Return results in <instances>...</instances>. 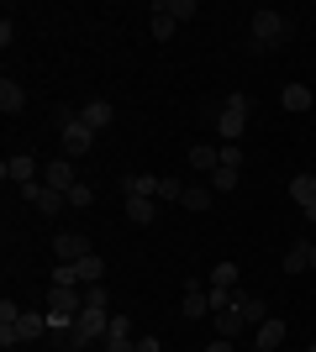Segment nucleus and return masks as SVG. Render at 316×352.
<instances>
[{
  "mask_svg": "<svg viewBox=\"0 0 316 352\" xmlns=\"http://www.w3.org/2000/svg\"><path fill=\"white\" fill-rule=\"evenodd\" d=\"M206 289H238V263H216Z\"/></svg>",
  "mask_w": 316,
  "mask_h": 352,
  "instance_id": "24",
  "label": "nucleus"
},
{
  "mask_svg": "<svg viewBox=\"0 0 316 352\" xmlns=\"http://www.w3.org/2000/svg\"><path fill=\"white\" fill-rule=\"evenodd\" d=\"M306 352H316V342H311V347H306Z\"/></svg>",
  "mask_w": 316,
  "mask_h": 352,
  "instance_id": "37",
  "label": "nucleus"
},
{
  "mask_svg": "<svg viewBox=\"0 0 316 352\" xmlns=\"http://www.w3.org/2000/svg\"><path fill=\"white\" fill-rule=\"evenodd\" d=\"M105 337H132V321H127V316L116 310V316H111V331H105Z\"/></svg>",
  "mask_w": 316,
  "mask_h": 352,
  "instance_id": "33",
  "label": "nucleus"
},
{
  "mask_svg": "<svg viewBox=\"0 0 316 352\" xmlns=\"http://www.w3.org/2000/svg\"><path fill=\"white\" fill-rule=\"evenodd\" d=\"M211 321H216V337H227V342H232V337L242 331V326H248V321L238 316V305H227V310H211Z\"/></svg>",
  "mask_w": 316,
  "mask_h": 352,
  "instance_id": "20",
  "label": "nucleus"
},
{
  "mask_svg": "<svg viewBox=\"0 0 316 352\" xmlns=\"http://www.w3.org/2000/svg\"><path fill=\"white\" fill-rule=\"evenodd\" d=\"M69 206H74V210H90L95 206V190H90V184H74V190H69Z\"/></svg>",
  "mask_w": 316,
  "mask_h": 352,
  "instance_id": "29",
  "label": "nucleus"
},
{
  "mask_svg": "<svg viewBox=\"0 0 316 352\" xmlns=\"http://www.w3.org/2000/svg\"><path fill=\"white\" fill-rule=\"evenodd\" d=\"M248 111H253V100L242 95V89H232L222 100V111H216V132H222V142H238L242 132H248Z\"/></svg>",
  "mask_w": 316,
  "mask_h": 352,
  "instance_id": "1",
  "label": "nucleus"
},
{
  "mask_svg": "<svg viewBox=\"0 0 316 352\" xmlns=\"http://www.w3.org/2000/svg\"><path fill=\"white\" fill-rule=\"evenodd\" d=\"M174 27H180V21L169 16V0H158V6H153V37H158V43H169V37H174Z\"/></svg>",
  "mask_w": 316,
  "mask_h": 352,
  "instance_id": "23",
  "label": "nucleus"
},
{
  "mask_svg": "<svg viewBox=\"0 0 316 352\" xmlns=\"http://www.w3.org/2000/svg\"><path fill=\"white\" fill-rule=\"evenodd\" d=\"M0 179H6V184H32V179H37V158H32V153H11V158L0 163Z\"/></svg>",
  "mask_w": 316,
  "mask_h": 352,
  "instance_id": "6",
  "label": "nucleus"
},
{
  "mask_svg": "<svg viewBox=\"0 0 316 352\" xmlns=\"http://www.w3.org/2000/svg\"><path fill=\"white\" fill-rule=\"evenodd\" d=\"M121 195L127 200H158V174H127L121 179Z\"/></svg>",
  "mask_w": 316,
  "mask_h": 352,
  "instance_id": "11",
  "label": "nucleus"
},
{
  "mask_svg": "<svg viewBox=\"0 0 316 352\" xmlns=\"http://www.w3.org/2000/svg\"><path fill=\"white\" fill-rule=\"evenodd\" d=\"M311 221H316V216H311Z\"/></svg>",
  "mask_w": 316,
  "mask_h": 352,
  "instance_id": "39",
  "label": "nucleus"
},
{
  "mask_svg": "<svg viewBox=\"0 0 316 352\" xmlns=\"http://www.w3.org/2000/svg\"><path fill=\"white\" fill-rule=\"evenodd\" d=\"M90 236L85 232H59L53 236V263H79V258H90Z\"/></svg>",
  "mask_w": 316,
  "mask_h": 352,
  "instance_id": "3",
  "label": "nucleus"
},
{
  "mask_svg": "<svg viewBox=\"0 0 316 352\" xmlns=\"http://www.w3.org/2000/svg\"><path fill=\"white\" fill-rule=\"evenodd\" d=\"M206 352H232V342H227V337H216V342H211Z\"/></svg>",
  "mask_w": 316,
  "mask_h": 352,
  "instance_id": "35",
  "label": "nucleus"
},
{
  "mask_svg": "<svg viewBox=\"0 0 316 352\" xmlns=\"http://www.w3.org/2000/svg\"><path fill=\"white\" fill-rule=\"evenodd\" d=\"M101 352H137V342H132V337H105Z\"/></svg>",
  "mask_w": 316,
  "mask_h": 352,
  "instance_id": "32",
  "label": "nucleus"
},
{
  "mask_svg": "<svg viewBox=\"0 0 316 352\" xmlns=\"http://www.w3.org/2000/svg\"><path fill=\"white\" fill-rule=\"evenodd\" d=\"M59 142H63V158H85V153H90V147H95V132H90V126H85V121H69V126H63V132H59Z\"/></svg>",
  "mask_w": 316,
  "mask_h": 352,
  "instance_id": "4",
  "label": "nucleus"
},
{
  "mask_svg": "<svg viewBox=\"0 0 316 352\" xmlns=\"http://www.w3.org/2000/svg\"><path fill=\"white\" fill-rule=\"evenodd\" d=\"M137 352H164V342L158 337H137Z\"/></svg>",
  "mask_w": 316,
  "mask_h": 352,
  "instance_id": "34",
  "label": "nucleus"
},
{
  "mask_svg": "<svg viewBox=\"0 0 316 352\" xmlns=\"http://www.w3.org/2000/svg\"><path fill=\"white\" fill-rule=\"evenodd\" d=\"M196 11H200L196 0H169V16H174V21H190Z\"/></svg>",
  "mask_w": 316,
  "mask_h": 352,
  "instance_id": "30",
  "label": "nucleus"
},
{
  "mask_svg": "<svg viewBox=\"0 0 316 352\" xmlns=\"http://www.w3.org/2000/svg\"><path fill=\"white\" fill-rule=\"evenodd\" d=\"M211 190L232 195V190H238V168H216V174H211Z\"/></svg>",
  "mask_w": 316,
  "mask_h": 352,
  "instance_id": "28",
  "label": "nucleus"
},
{
  "mask_svg": "<svg viewBox=\"0 0 316 352\" xmlns=\"http://www.w3.org/2000/svg\"><path fill=\"white\" fill-rule=\"evenodd\" d=\"M48 184L63 190V195L74 190V184H79V179H74V158H53V163H48Z\"/></svg>",
  "mask_w": 316,
  "mask_h": 352,
  "instance_id": "17",
  "label": "nucleus"
},
{
  "mask_svg": "<svg viewBox=\"0 0 316 352\" xmlns=\"http://www.w3.org/2000/svg\"><path fill=\"white\" fill-rule=\"evenodd\" d=\"M127 221L132 226H153L158 221V200H127Z\"/></svg>",
  "mask_w": 316,
  "mask_h": 352,
  "instance_id": "22",
  "label": "nucleus"
},
{
  "mask_svg": "<svg viewBox=\"0 0 316 352\" xmlns=\"http://www.w3.org/2000/svg\"><path fill=\"white\" fill-rule=\"evenodd\" d=\"M190 168H196V174H216V168H222V147L196 142V147H190Z\"/></svg>",
  "mask_w": 316,
  "mask_h": 352,
  "instance_id": "15",
  "label": "nucleus"
},
{
  "mask_svg": "<svg viewBox=\"0 0 316 352\" xmlns=\"http://www.w3.org/2000/svg\"><path fill=\"white\" fill-rule=\"evenodd\" d=\"M43 337H48V310H21V321H16V347L43 342Z\"/></svg>",
  "mask_w": 316,
  "mask_h": 352,
  "instance_id": "7",
  "label": "nucleus"
},
{
  "mask_svg": "<svg viewBox=\"0 0 316 352\" xmlns=\"http://www.w3.org/2000/svg\"><path fill=\"white\" fill-rule=\"evenodd\" d=\"M290 37V21L280 11H269V6H264V11H253V43L258 47H280Z\"/></svg>",
  "mask_w": 316,
  "mask_h": 352,
  "instance_id": "2",
  "label": "nucleus"
},
{
  "mask_svg": "<svg viewBox=\"0 0 316 352\" xmlns=\"http://www.w3.org/2000/svg\"><path fill=\"white\" fill-rule=\"evenodd\" d=\"M285 337H290V326L280 321V316H269L264 326H253V342H258V352H280V347H285Z\"/></svg>",
  "mask_w": 316,
  "mask_h": 352,
  "instance_id": "8",
  "label": "nucleus"
},
{
  "mask_svg": "<svg viewBox=\"0 0 316 352\" xmlns=\"http://www.w3.org/2000/svg\"><path fill=\"white\" fill-rule=\"evenodd\" d=\"M180 200H185L180 179H158V206H180Z\"/></svg>",
  "mask_w": 316,
  "mask_h": 352,
  "instance_id": "27",
  "label": "nucleus"
},
{
  "mask_svg": "<svg viewBox=\"0 0 316 352\" xmlns=\"http://www.w3.org/2000/svg\"><path fill=\"white\" fill-rule=\"evenodd\" d=\"M0 111H6V116H21V111H27V89L16 85V79H0Z\"/></svg>",
  "mask_w": 316,
  "mask_h": 352,
  "instance_id": "16",
  "label": "nucleus"
},
{
  "mask_svg": "<svg viewBox=\"0 0 316 352\" xmlns=\"http://www.w3.org/2000/svg\"><path fill=\"white\" fill-rule=\"evenodd\" d=\"M180 316L185 321H200V316H211V289H200V284H190L180 300Z\"/></svg>",
  "mask_w": 316,
  "mask_h": 352,
  "instance_id": "12",
  "label": "nucleus"
},
{
  "mask_svg": "<svg viewBox=\"0 0 316 352\" xmlns=\"http://www.w3.org/2000/svg\"><path fill=\"white\" fill-rule=\"evenodd\" d=\"M306 268H311V248H306V242H295V248L285 252V274H306Z\"/></svg>",
  "mask_w": 316,
  "mask_h": 352,
  "instance_id": "26",
  "label": "nucleus"
},
{
  "mask_svg": "<svg viewBox=\"0 0 316 352\" xmlns=\"http://www.w3.org/2000/svg\"><path fill=\"white\" fill-rule=\"evenodd\" d=\"M222 168H242V147L238 142H222Z\"/></svg>",
  "mask_w": 316,
  "mask_h": 352,
  "instance_id": "31",
  "label": "nucleus"
},
{
  "mask_svg": "<svg viewBox=\"0 0 316 352\" xmlns=\"http://www.w3.org/2000/svg\"><path fill=\"white\" fill-rule=\"evenodd\" d=\"M290 200L306 210V221L316 216V174H301V179H290Z\"/></svg>",
  "mask_w": 316,
  "mask_h": 352,
  "instance_id": "13",
  "label": "nucleus"
},
{
  "mask_svg": "<svg viewBox=\"0 0 316 352\" xmlns=\"http://www.w3.org/2000/svg\"><path fill=\"white\" fill-rule=\"evenodd\" d=\"M311 274H316V242H311Z\"/></svg>",
  "mask_w": 316,
  "mask_h": 352,
  "instance_id": "36",
  "label": "nucleus"
},
{
  "mask_svg": "<svg viewBox=\"0 0 316 352\" xmlns=\"http://www.w3.org/2000/svg\"><path fill=\"white\" fill-rule=\"evenodd\" d=\"M232 305H238V316L248 326H264V321H269V305H264L258 294H248V289H232Z\"/></svg>",
  "mask_w": 316,
  "mask_h": 352,
  "instance_id": "9",
  "label": "nucleus"
},
{
  "mask_svg": "<svg viewBox=\"0 0 316 352\" xmlns=\"http://www.w3.org/2000/svg\"><path fill=\"white\" fill-rule=\"evenodd\" d=\"M48 310H59V316H79V310H85V289H48Z\"/></svg>",
  "mask_w": 316,
  "mask_h": 352,
  "instance_id": "14",
  "label": "nucleus"
},
{
  "mask_svg": "<svg viewBox=\"0 0 316 352\" xmlns=\"http://www.w3.org/2000/svg\"><path fill=\"white\" fill-rule=\"evenodd\" d=\"M200 352H206V347H200Z\"/></svg>",
  "mask_w": 316,
  "mask_h": 352,
  "instance_id": "38",
  "label": "nucleus"
},
{
  "mask_svg": "<svg viewBox=\"0 0 316 352\" xmlns=\"http://www.w3.org/2000/svg\"><path fill=\"white\" fill-rule=\"evenodd\" d=\"M79 284H85V289H90V284H101L105 279V258H101V252H90V258H79Z\"/></svg>",
  "mask_w": 316,
  "mask_h": 352,
  "instance_id": "21",
  "label": "nucleus"
},
{
  "mask_svg": "<svg viewBox=\"0 0 316 352\" xmlns=\"http://www.w3.org/2000/svg\"><path fill=\"white\" fill-rule=\"evenodd\" d=\"M21 195H27L37 210H48V216H59V210L69 206V195H63V190H53V184H37V179H32V184H21Z\"/></svg>",
  "mask_w": 316,
  "mask_h": 352,
  "instance_id": "5",
  "label": "nucleus"
},
{
  "mask_svg": "<svg viewBox=\"0 0 316 352\" xmlns=\"http://www.w3.org/2000/svg\"><path fill=\"white\" fill-rule=\"evenodd\" d=\"M211 195H216V190H206V184H185V200H180V206L185 210H206Z\"/></svg>",
  "mask_w": 316,
  "mask_h": 352,
  "instance_id": "25",
  "label": "nucleus"
},
{
  "mask_svg": "<svg viewBox=\"0 0 316 352\" xmlns=\"http://www.w3.org/2000/svg\"><path fill=\"white\" fill-rule=\"evenodd\" d=\"M79 121H85L90 132H105V126L116 121V105H111V100H85V105H79Z\"/></svg>",
  "mask_w": 316,
  "mask_h": 352,
  "instance_id": "10",
  "label": "nucleus"
},
{
  "mask_svg": "<svg viewBox=\"0 0 316 352\" xmlns=\"http://www.w3.org/2000/svg\"><path fill=\"white\" fill-rule=\"evenodd\" d=\"M16 321H21V305L0 300V347H6V352L16 347Z\"/></svg>",
  "mask_w": 316,
  "mask_h": 352,
  "instance_id": "18",
  "label": "nucleus"
},
{
  "mask_svg": "<svg viewBox=\"0 0 316 352\" xmlns=\"http://www.w3.org/2000/svg\"><path fill=\"white\" fill-rule=\"evenodd\" d=\"M280 105H285V111H311V105H316V89L285 85V89H280Z\"/></svg>",
  "mask_w": 316,
  "mask_h": 352,
  "instance_id": "19",
  "label": "nucleus"
}]
</instances>
